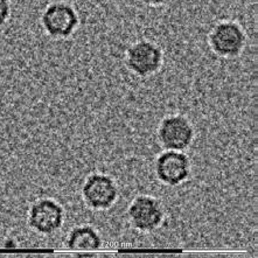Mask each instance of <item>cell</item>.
Wrapping results in <instances>:
<instances>
[{"instance_id": "obj_7", "label": "cell", "mask_w": 258, "mask_h": 258, "mask_svg": "<svg viewBox=\"0 0 258 258\" xmlns=\"http://www.w3.org/2000/svg\"><path fill=\"white\" fill-rule=\"evenodd\" d=\"M127 216L132 227L141 231H153L164 220L160 202L152 197L142 195L134 199L128 206Z\"/></svg>"}, {"instance_id": "obj_6", "label": "cell", "mask_w": 258, "mask_h": 258, "mask_svg": "<svg viewBox=\"0 0 258 258\" xmlns=\"http://www.w3.org/2000/svg\"><path fill=\"white\" fill-rule=\"evenodd\" d=\"M158 139L168 151H183L194 139V128L187 118L173 115L164 118L158 128Z\"/></svg>"}, {"instance_id": "obj_3", "label": "cell", "mask_w": 258, "mask_h": 258, "mask_svg": "<svg viewBox=\"0 0 258 258\" xmlns=\"http://www.w3.org/2000/svg\"><path fill=\"white\" fill-rule=\"evenodd\" d=\"M82 198L86 205L95 211L111 208L118 198V189L112 178L105 174H91L82 187Z\"/></svg>"}, {"instance_id": "obj_11", "label": "cell", "mask_w": 258, "mask_h": 258, "mask_svg": "<svg viewBox=\"0 0 258 258\" xmlns=\"http://www.w3.org/2000/svg\"><path fill=\"white\" fill-rule=\"evenodd\" d=\"M139 2H142L147 6H158V5H161V4H164L166 0H139Z\"/></svg>"}, {"instance_id": "obj_10", "label": "cell", "mask_w": 258, "mask_h": 258, "mask_svg": "<svg viewBox=\"0 0 258 258\" xmlns=\"http://www.w3.org/2000/svg\"><path fill=\"white\" fill-rule=\"evenodd\" d=\"M11 16L10 0H0V26L5 25Z\"/></svg>"}, {"instance_id": "obj_5", "label": "cell", "mask_w": 258, "mask_h": 258, "mask_svg": "<svg viewBox=\"0 0 258 258\" xmlns=\"http://www.w3.org/2000/svg\"><path fill=\"white\" fill-rule=\"evenodd\" d=\"M212 49L222 57H235L245 46V34L241 26L234 21L217 24L209 35Z\"/></svg>"}, {"instance_id": "obj_8", "label": "cell", "mask_w": 258, "mask_h": 258, "mask_svg": "<svg viewBox=\"0 0 258 258\" xmlns=\"http://www.w3.org/2000/svg\"><path fill=\"white\" fill-rule=\"evenodd\" d=\"M189 159L182 151H168L161 153L156 163L158 179L165 185L176 186L189 175Z\"/></svg>"}, {"instance_id": "obj_4", "label": "cell", "mask_w": 258, "mask_h": 258, "mask_svg": "<svg viewBox=\"0 0 258 258\" xmlns=\"http://www.w3.org/2000/svg\"><path fill=\"white\" fill-rule=\"evenodd\" d=\"M63 221V208L51 199H40L29 208L28 224L33 230L39 234H54L62 227Z\"/></svg>"}, {"instance_id": "obj_2", "label": "cell", "mask_w": 258, "mask_h": 258, "mask_svg": "<svg viewBox=\"0 0 258 258\" xmlns=\"http://www.w3.org/2000/svg\"><path fill=\"white\" fill-rule=\"evenodd\" d=\"M126 66L136 76L147 77L159 71L163 63V51L156 43L138 41L126 51Z\"/></svg>"}, {"instance_id": "obj_9", "label": "cell", "mask_w": 258, "mask_h": 258, "mask_svg": "<svg viewBox=\"0 0 258 258\" xmlns=\"http://www.w3.org/2000/svg\"><path fill=\"white\" fill-rule=\"evenodd\" d=\"M66 244L74 251H95L102 246V238L93 227L80 226L69 233Z\"/></svg>"}, {"instance_id": "obj_1", "label": "cell", "mask_w": 258, "mask_h": 258, "mask_svg": "<svg viewBox=\"0 0 258 258\" xmlns=\"http://www.w3.org/2000/svg\"><path fill=\"white\" fill-rule=\"evenodd\" d=\"M41 24L53 39H67L79 26V16L67 3H53L43 11Z\"/></svg>"}]
</instances>
